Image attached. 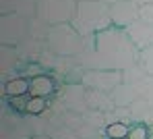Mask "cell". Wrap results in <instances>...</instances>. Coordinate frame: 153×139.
<instances>
[{"mask_svg":"<svg viewBox=\"0 0 153 139\" xmlns=\"http://www.w3.org/2000/svg\"><path fill=\"white\" fill-rule=\"evenodd\" d=\"M130 118L134 120V123H149L153 118V112H151V104L145 100V98H137L130 106Z\"/></svg>","mask_w":153,"mask_h":139,"instance_id":"16","label":"cell"},{"mask_svg":"<svg viewBox=\"0 0 153 139\" xmlns=\"http://www.w3.org/2000/svg\"><path fill=\"white\" fill-rule=\"evenodd\" d=\"M130 2H134L137 6H143V4H149V2H153V0H130Z\"/></svg>","mask_w":153,"mask_h":139,"instance_id":"27","label":"cell"},{"mask_svg":"<svg viewBox=\"0 0 153 139\" xmlns=\"http://www.w3.org/2000/svg\"><path fill=\"white\" fill-rule=\"evenodd\" d=\"M85 93H87V87L83 83H66L60 91V102L71 108L73 112H89L87 106V100H85Z\"/></svg>","mask_w":153,"mask_h":139,"instance_id":"8","label":"cell"},{"mask_svg":"<svg viewBox=\"0 0 153 139\" xmlns=\"http://www.w3.org/2000/svg\"><path fill=\"white\" fill-rule=\"evenodd\" d=\"M15 48H17L19 60H23V62H37L39 60V54L46 48V42H39V40H33V37L27 35L25 40L19 46H15Z\"/></svg>","mask_w":153,"mask_h":139,"instance_id":"12","label":"cell"},{"mask_svg":"<svg viewBox=\"0 0 153 139\" xmlns=\"http://www.w3.org/2000/svg\"><path fill=\"white\" fill-rule=\"evenodd\" d=\"M102 2H105L108 6H112V4H116V2H120V0H102Z\"/></svg>","mask_w":153,"mask_h":139,"instance_id":"28","label":"cell"},{"mask_svg":"<svg viewBox=\"0 0 153 139\" xmlns=\"http://www.w3.org/2000/svg\"><path fill=\"white\" fill-rule=\"evenodd\" d=\"M85 100H87V106H89V110L112 112L114 108H116V104H114V98H112V93H110V91H102V89H91V87H87Z\"/></svg>","mask_w":153,"mask_h":139,"instance_id":"11","label":"cell"},{"mask_svg":"<svg viewBox=\"0 0 153 139\" xmlns=\"http://www.w3.org/2000/svg\"><path fill=\"white\" fill-rule=\"evenodd\" d=\"M48 48L58 56H73L76 58L83 48V35L75 29L73 23H60L50 29L48 35Z\"/></svg>","mask_w":153,"mask_h":139,"instance_id":"3","label":"cell"},{"mask_svg":"<svg viewBox=\"0 0 153 139\" xmlns=\"http://www.w3.org/2000/svg\"><path fill=\"white\" fill-rule=\"evenodd\" d=\"M76 62L83 69H118L139 62V48L130 40L126 29L108 27L83 37V48L76 56Z\"/></svg>","mask_w":153,"mask_h":139,"instance_id":"1","label":"cell"},{"mask_svg":"<svg viewBox=\"0 0 153 139\" xmlns=\"http://www.w3.org/2000/svg\"><path fill=\"white\" fill-rule=\"evenodd\" d=\"M126 33L130 35V40L134 42V46L139 50H145V48L153 46V23H145L139 19L126 29Z\"/></svg>","mask_w":153,"mask_h":139,"instance_id":"9","label":"cell"},{"mask_svg":"<svg viewBox=\"0 0 153 139\" xmlns=\"http://www.w3.org/2000/svg\"><path fill=\"white\" fill-rule=\"evenodd\" d=\"M76 0H37V17L48 25L71 23L76 15Z\"/></svg>","mask_w":153,"mask_h":139,"instance_id":"4","label":"cell"},{"mask_svg":"<svg viewBox=\"0 0 153 139\" xmlns=\"http://www.w3.org/2000/svg\"><path fill=\"white\" fill-rule=\"evenodd\" d=\"M122 75H124V83H139L147 73H145V69L139 64V62H134V64H130V67H126L124 71H122Z\"/></svg>","mask_w":153,"mask_h":139,"instance_id":"22","label":"cell"},{"mask_svg":"<svg viewBox=\"0 0 153 139\" xmlns=\"http://www.w3.org/2000/svg\"><path fill=\"white\" fill-rule=\"evenodd\" d=\"M27 21L29 19L15 13L0 15V44L19 46L27 37Z\"/></svg>","mask_w":153,"mask_h":139,"instance_id":"5","label":"cell"},{"mask_svg":"<svg viewBox=\"0 0 153 139\" xmlns=\"http://www.w3.org/2000/svg\"><path fill=\"white\" fill-rule=\"evenodd\" d=\"M151 131H153V125H151Z\"/></svg>","mask_w":153,"mask_h":139,"instance_id":"30","label":"cell"},{"mask_svg":"<svg viewBox=\"0 0 153 139\" xmlns=\"http://www.w3.org/2000/svg\"><path fill=\"white\" fill-rule=\"evenodd\" d=\"M75 29L85 37V35H93L100 33L103 29L112 27V17H110V6L102 0H87V2H79L76 6V15L71 21Z\"/></svg>","mask_w":153,"mask_h":139,"instance_id":"2","label":"cell"},{"mask_svg":"<svg viewBox=\"0 0 153 139\" xmlns=\"http://www.w3.org/2000/svg\"><path fill=\"white\" fill-rule=\"evenodd\" d=\"M8 13L31 19L37 15V0H0V15Z\"/></svg>","mask_w":153,"mask_h":139,"instance_id":"10","label":"cell"},{"mask_svg":"<svg viewBox=\"0 0 153 139\" xmlns=\"http://www.w3.org/2000/svg\"><path fill=\"white\" fill-rule=\"evenodd\" d=\"M76 2H87V0H76Z\"/></svg>","mask_w":153,"mask_h":139,"instance_id":"29","label":"cell"},{"mask_svg":"<svg viewBox=\"0 0 153 139\" xmlns=\"http://www.w3.org/2000/svg\"><path fill=\"white\" fill-rule=\"evenodd\" d=\"M17 64H19L17 48H15V46L0 44V69H2V75H6V73H8V69H15Z\"/></svg>","mask_w":153,"mask_h":139,"instance_id":"18","label":"cell"},{"mask_svg":"<svg viewBox=\"0 0 153 139\" xmlns=\"http://www.w3.org/2000/svg\"><path fill=\"white\" fill-rule=\"evenodd\" d=\"M48 108V100L46 98H39V96H29L27 98V108L25 114H31V116H39L44 114Z\"/></svg>","mask_w":153,"mask_h":139,"instance_id":"20","label":"cell"},{"mask_svg":"<svg viewBox=\"0 0 153 139\" xmlns=\"http://www.w3.org/2000/svg\"><path fill=\"white\" fill-rule=\"evenodd\" d=\"M29 87H31V79L29 77H23V75H13L8 81H4V85H2L6 98L29 96Z\"/></svg>","mask_w":153,"mask_h":139,"instance_id":"14","label":"cell"},{"mask_svg":"<svg viewBox=\"0 0 153 139\" xmlns=\"http://www.w3.org/2000/svg\"><path fill=\"white\" fill-rule=\"evenodd\" d=\"M56 83H54V77L48 73H42V75H35L31 77V87H29V96H39V98H48L54 93Z\"/></svg>","mask_w":153,"mask_h":139,"instance_id":"13","label":"cell"},{"mask_svg":"<svg viewBox=\"0 0 153 139\" xmlns=\"http://www.w3.org/2000/svg\"><path fill=\"white\" fill-rule=\"evenodd\" d=\"M151 112H153V106H151Z\"/></svg>","mask_w":153,"mask_h":139,"instance_id":"31","label":"cell"},{"mask_svg":"<svg viewBox=\"0 0 153 139\" xmlns=\"http://www.w3.org/2000/svg\"><path fill=\"white\" fill-rule=\"evenodd\" d=\"M139 19L145 23H153V2L139 6Z\"/></svg>","mask_w":153,"mask_h":139,"instance_id":"26","label":"cell"},{"mask_svg":"<svg viewBox=\"0 0 153 139\" xmlns=\"http://www.w3.org/2000/svg\"><path fill=\"white\" fill-rule=\"evenodd\" d=\"M110 93H112V98H114V104H116V106H130V104L139 98L137 87H134L132 83H124V81H122L120 85H116Z\"/></svg>","mask_w":153,"mask_h":139,"instance_id":"15","label":"cell"},{"mask_svg":"<svg viewBox=\"0 0 153 139\" xmlns=\"http://www.w3.org/2000/svg\"><path fill=\"white\" fill-rule=\"evenodd\" d=\"M110 17L114 27L128 29L134 21H139V6L130 0H120L110 6Z\"/></svg>","mask_w":153,"mask_h":139,"instance_id":"7","label":"cell"},{"mask_svg":"<svg viewBox=\"0 0 153 139\" xmlns=\"http://www.w3.org/2000/svg\"><path fill=\"white\" fill-rule=\"evenodd\" d=\"M139 64L145 69L147 75H153V46L139 50Z\"/></svg>","mask_w":153,"mask_h":139,"instance_id":"23","label":"cell"},{"mask_svg":"<svg viewBox=\"0 0 153 139\" xmlns=\"http://www.w3.org/2000/svg\"><path fill=\"white\" fill-rule=\"evenodd\" d=\"M124 81L122 71L118 69H85L81 83L91 89H102V91H112L116 85Z\"/></svg>","mask_w":153,"mask_h":139,"instance_id":"6","label":"cell"},{"mask_svg":"<svg viewBox=\"0 0 153 139\" xmlns=\"http://www.w3.org/2000/svg\"><path fill=\"white\" fill-rule=\"evenodd\" d=\"M128 133H130V127H128L126 123L116 120V123L105 125V135H108V139H128Z\"/></svg>","mask_w":153,"mask_h":139,"instance_id":"19","label":"cell"},{"mask_svg":"<svg viewBox=\"0 0 153 139\" xmlns=\"http://www.w3.org/2000/svg\"><path fill=\"white\" fill-rule=\"evenodd\" d=\"M52 25H48L46 21H42L37 15L31 17L27 21V35L33 37V40H39V42H48V35H50Z\"/></svg>","mask_w":153,"mask_h":139,"instance_id":"17","label":"cell"},{"mask_svg":"<svg viewBox=\"0 0 153 139\" xmlns=\"http://www.w3.org/2000/svg\"><path fill=\"white\" fill-rule=\"evenodd\" d=\"M134 87L139 91V98H145L153 106V75H145L139 83H134Z\"/></svg>","mask_w":153,"mask_h":139,"instance_id":"21","label":"cell"},{"mask_svg":"<svg viewBox=\"0 0 153 139\" xmlns=\"http://www.w3.org/2000/svg\"><path fill=\"white\" fill-rule=\"evenodd\" d=\"M149 139H153V135H151V137H149Z\"/></svg>","mask_w":153,"mask_h":139,"instance_id":"32","label":"cell"},{"mask_svg":"<svg viewBox=\"0 0 153 139\" xmlns=\"http://www.w3.org/2000/svg\"><path fill=\"white\" fill-rule=\"evenodd\" d=\"M8 104H10L13 110L25 112V108H27V96H15V98H8Z\"/></svg>","mask_w":153,"mask_h":139,"instance_id":"25","label":"cell"},{"mask_svg":"<svg viewBox=\"0 0 153 139\" xmlns=\"http://www.w3.org/2000/svg\"><path fill=\"white\" fill-rule=\"evenodd\" d=\"M149 125L145 123H134V127H130V133H128V139H149L151 133H149Z\"/></svg>","mask_w":153,"mask_h":139,"instance_id":"24","label":"cell"}]
</instances>
